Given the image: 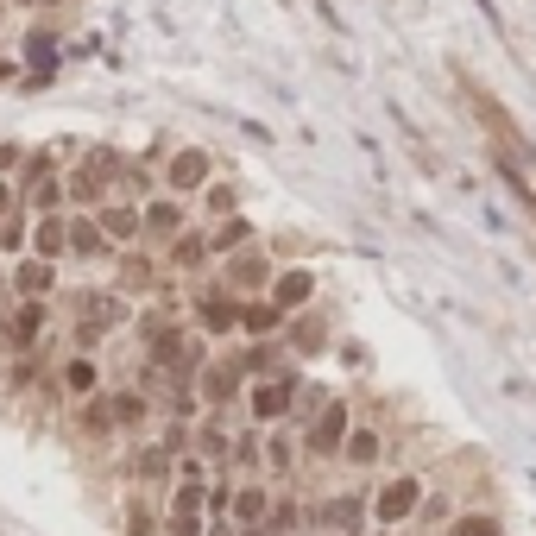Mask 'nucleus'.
<instances>
[{
	"mask_svg": "<svg viewBox=\"0 0 536 536\" xmlns=\"http://www.w3.org/2000/svg\"><path fill=\"white\" fill-rule=\"evenodd\" d=\"M410 505H416V480H392V486L379 492V518H385V524H398Z\"/></svg>",
	"mask_w": 536,
	"mask_h": 536,
	"instance_id": "3",
	"label": "nucleus"
},
{
	"mask_svg": "<svg viewBox=\"0 0 536 536\" xmlns=\"http://www.w3.org/2000/svg\"><path fill=\"white\" fill-rule=\"evenodd\" d=\"M461 536H499V531H492V524H467Z\"/></svg>",
	"mask_w": 536,
	"mask_h": 536,
	"instance_id": "18",
	"label": "nucleus"
},
{
	"mask_svg": "<svg viewBox=\"0 0 536 536\" xmlns=\"http://www.w3.org/2000/svg\"><path fill=\"white\" fill-rule=\"evenodd\" d=\"M70 385H76V392H89V385H95V366H83V360H76V366H70Z\"/></svg>",
	"mask_w": 536,
	"mask_h": 536,
	"instance_id": "17",
	"label": "nucleus"
},
{
	"mask_svg": "<svg viewBox=\"0 0 536 536\" xmlns=\"http://www.w3.org/2000/svg\"><path fill=\"white\" fill-rule=\"evenodd\" d=\"M38 328H44V309H38V303H25V309L13 316V341H32Z\"/></svg>",
	"mask_w": 536,
	"mask_h": 536,
	"instance_id": "6",
	"label": "nucleus"
},
{
	"mask_svg": "<svg viewBox=\"0 0 536 536\" xmlns=\"http://www.w3.org/2000/svg\"><path fill=\"white\" fill-rule=\"evenodd\" d=\"M70 247H76V253H102V228L76 221V228H70Z\"/></svg>",
	"mask_w": 536,
	"mask_h": 536,
	"instance_id": "10",
	"label": "nucleus"
},
{
	"mask_svg": "<svg viewBox=\"0 0 536 536\" xmlns=\"http://www.w3.org/2000/svg\"><path fill=\"white\" fill-rule=\"evenodd\" d=\"M44 284H51V266H44V259L19 266V290H25V297H32V290H44Z\"/></svg>",
	"mask_w": 536,
	"mask_h": 536,
	"instance_id": "9",
	"label": "nucleus"
},
{
	"mask_svg": "<svg viewBox=\"0 0 536 536\" xmlns=\"http://www.w3.org/2000/svg\"><path fill=\"white\" fill-rule=\"evenodd\" d=\"M102 228H108L114 240H127V234L139 228V215H133V209H108V221H102Z\"/></svg>",
	"mask_w": 536,
	"mask_h": 536,
	"instance_id": "11",
	"label": "nucleus"
},
{
	"mask_svg": "<svg viewBox=\"0 0 536 536\" xmlns=\"http://www.w3.org/2000/svg\"><path fill=\"white\" fill-rule=\"evenodd\" d=\"M240 240H247V221H228V228L215 234V247H240Z\"/></svg>",
	"mask_w": 536,
	"mask_h": 536,
	"instance_id": "15",
	"label": "nucleus"
},
{
	"mask_svg": "<svg viewBox=\"0 0 536 536\" xmlns=\"http://www.w3.org/2000/svg\"><path fill=\"white\" fill-rule=\"evenodd\" d=\"M309 297V271H290V278H278V303H303Z\"/></svg>",
	"mask_w": 536,
	"mask_h": 536,
	"instance_id": "7",
	"label": "nucleus"
},
{
	"mask_svg": "<svg viewBox=\"0 0 536 536\" xmlns=\"http://www.w3.org/2000/svg\"><path fill=\"white\" fill-rule=\"evenodd\" d=\"M322 524H328V531H354V524H360V505H354V499H335V505L322 512Z\"/></svg>",
	"mask_w": 536,
	"mask_h": 536,
	"instance_id": "4",
	"label": "nucleus"
},
{
	"mask_svg": "<svg viewBox=\"0 0 536 536\" xmlns=\"http://www.w3.org/2000/svg\"><path fill=\"white\" fill-rule=\"evenodd\" d=\"M196 518H202V486L190 480V486L171 499V531H177V536H196Z\"/></svg>",
	"mask_w": 536,
	"mask_h": 536,
	"instance_id": "2",
	"label": "nucleus"
},
{
	"mask_svg": "<svg viewBox=\"0 0 536 536\" xmlns=\"http://www.w3.org/2000/svg\"><path fill=\"white\" fill-rule=\"evenodd\" d=\"M341 442V410H328V423L316 429V448H335Z\"/></svg>",
	"mask_w": 536,
	"mask_h": 536,
	"instance_id": "12",
	"label": "nucleus"
},
{
	"mask_svg": "<svg viewBox=\"0 0 536 536\" xmlns=\"http://www.w3.org/2000/svg\"><path fill=\"white\" fill-rule=\"evenodd\" d=\"M347 454H354V461H373V454H379V435H354Z\"/></svg>",
	"mask_w": 536,
	"mask_h": 536,
	"instance_id": "13",
	"label": "nucleus"
},
{
	"mask_svg": "<svg viewBox=\"0 0 536 536\" xmlns=\"http://www.w3.org/2000/svg\"><path fill=\"white\" fill-rule=\"evenodd\" d=\"M284 404H290V385H266V392L253 398V410H259V416H278Z\"/></svg>",
	"mask_w": 536,
	"mask_h": 536,
	"instance_id": "8",
	"label": "nucleus"
},
{
	"mask_svg": "<svg viewBox=\"0 0 536 536\" xmlns=\"http://www.w3.org/2000/svg\"><path fill=\"white\" fill-rule=\"evenodd\" d=\"M38 247H44V253H57V247H63V228H57V221H44V228H38Z\"/></svg>",
	"mask_w": 536,
	"mask_h": 536,
	"instance_id": "14",
	"label": "nucleus"
},
{
	"mask_svg": "<svg viewBox=\"0 0 536 536\" xmlns=\"http://www.w3.org/2000/svg\"><path fill=\"white\" fill-rule=\"evenodd\" d=\"M202 183H209V151H196V145L177 151L171 158V190H202Z\"/></svg>",
	"mask_w": 536,
	"mask_h": 536,
	"instance_id": "1",
	"label": "nucleus"
},
{
	"mask_svg": "<svg viewBox=\"0 0 536 536\" xmlns=\"http://www.w3.org/2000/svg\"><path fill=\"white\" fill-rule=\"evenodd\" d=\"M177 221H183V209H177V202H151V209H145V228H158V234H171Z\"/></svg>",
	"mask_w": 536,
	"mask_h": 536,
	"instance_id": "5",
	"label": "nucleus"
},
{
	"mask_svg": "<svg viewBox=\"0 0 536 536\" xmlns=\"http://www.w3.org/2000/svg\"><path fill=\"white\" fill-rule=\"evenodd\" d=\"M202 259V240H177V266H196Z\"/></svg>",
	"mask_w": 536,
	"mask_h": 536,
	"instance_id": "16",
	"label": "nucleus"
}]
</instances>
